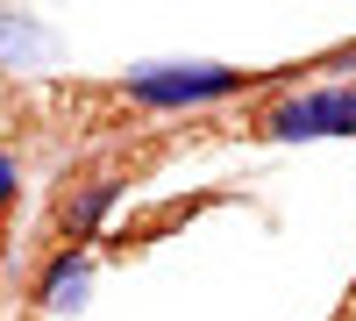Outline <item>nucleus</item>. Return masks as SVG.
Instances as JSON below:
<instances>
[{
  "label": "nucleus",
  "instance_id": "nucleus-1",
  "mask_svg": "<svg viewBox=\"0 0 356 321\" xmlns=\"http://www.w3.org/2000/svg\"><path fill=\"white\" fill-rule=\"evenodd\" d=\"M278 79V72H243V65H136L122 79V100L136 107H157V114H178V107H221L250 86Z\"/></svg>",
  "mask_w": 356,
  "mask_h": 321
},
{
  "label": "nucleus",
  "instance_id": "nucleus-2",
  "mask_svg": "<svg viewBox=\"0 0 356 321\" xmlns=\"http://www.w3.org/2000/svg\"><path fill=\"white\" fill-rule=\"evenodd\" d=\"M257 136L271 143H335L356 136V79L342 86H292V93L257 107Z\"/></svg>",
  "mask_w": 356,
  "mask_h": 321
},
{
  "label": "nucleus",
  "instance_id": "nucleus-3",
  "mask_svg": "<svg viewBox=\"0 0 356 321\" xmlns=\"http://www.w3.org/2000/svg\"><path fill=\"white\" fill-rule=\"evenodd\" d=\"M93 272H100L93 243H57L43 257V272H36V307L43 314H79L93 300Z\"/></svg>",
  "mask_w": 356,
  "mask_h": 321
},
{
  "label": "nucleus",
  "instance_id": "nucleus-4",
  "mask_svg": "<svg viewBox=\"0 0 356 321\" xmlns=\"http://www.w3.org/2000/svg\"><path fill=\"white\" fill-rule=\"evenodd\" d=\"M122 171H100V179H86L65 193V208H57V228H65V243H93L100 236V221L114 214V200H122Z\"/></svg>",
  "mask_w": 356,
  "mask_h": 321
},
{
  "label": "nucleus",
  "instance_id": "nucleus-5",
  "mask_svg": "<svg viewBox=\"0 0 356 321\" xmlns=\"http://www.w3.org/2000/svg\"><path fill=\"white\" fill-rule=\"evenodd\" d=\"M43 50H50V29H43L36 15L0 8V79H8V72H22L29 57H43Z\"/></svg>",
  "mask_w": 356,
  "mask_h": 321
},
{
  "label": "nucleus",
  "instance_id": "nucleus-6",
  "mask_svg": "<svg viewBox=\"0 0 356 321\" xmlns=\"http://www.w3.org/2000/svg\"><path fill=\"white\" fill-rule=\"evenodd\" d=\"M15 208H22V164L0 150V214H15Z\"/></svg>",
  "mask_w": 356,
  "mask_h": 321
},
{
  "label": "nucleus",
  "instance_id": "nucleus-7",
  "mask_svg": "<svg viewBox=\"0 0 356 321\" xmlns=\"http://www.w3.org/2000/svg\"><path fill=\"white\" fill-rule=\"evenodd\" d=\"M0 93H8V79H0Z\"/></svg>",
  "mask_w": 356,
  "mask_h": 321
}]
</instances>
